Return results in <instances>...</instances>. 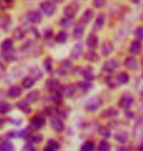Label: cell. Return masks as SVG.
<instances>
[{
	"label": "cell",
	"instance_id": "d6986e66",
	"mask_svg": "<svg viewBox=\"0 0 143 151\" xmlns=\"http://www.w3.org/2000/svg\"><path fill=\"white\" fill-rule=\"evenodd\" d=\"M21 94V89L19 86H12L10 89L8 90V97L11 99H16L18 97H20Z\"/></svg>",
	"mask_w": 143,
	"mask_h": 151
},
{
	"label": "cell",
	"instance_id": "cb8c5ba5",
	"mask_svg": "<svg viewBox=\"0 0 143 151\" xmlns=\"http://www.w3.org/2000/svg\"><path fill=\"white\" fill-rule=\"evenodd\" d=\"M82 75H83V77L85 78L86 81H93V80L94 79V71H93V68L92 67H86V68L82 71Z\"/></svg>",
	"mask_w": 143,
	"mask_h": 151
},
{
	"label": "cell",
	"instance_id": "ffe728a7",
	"mask_svg": "<svg viewBox=\"0 0 143 151\" xmlns=\"http://www.w3.org/2000/svg\"><path fill=\"white\" fill-rule=\"evenodd\" d=\"M104 24H105V16L103 14H99L97 17V19H95L94 28L95 30H100L103 27Z\"/></svg>",
	"mask_w": 143,
	"mask_h": 151
},
{
	"label": "cell",
	"instance_id": "9f6ffc18",
	"mask_svg": "<svg viewBox=\"0 0 143 151\" xmlns=\"http://www.w3.org/2000/svg\"><path fill=\"white\" fill-rule=\"evenodd\" d=\"M44 151H56L55 148H53L52 146H50V145H47V147L45 149H44Z\"/></svg>",
	"mask_w": 143,
	"mask_h": 151
},
{
	"label": "cell",
	"instance_id": "c3c4849f",
	"mask_svg": "<svg viewBox=\"0 0 143 151\" xmlns=\"http://www.w3.org/2000/svg\"><path fill=\"white\" fill-rule=\"evenodd\" d=\"M29 132H30V130L28 129V128H26V129H24L23 131L20 132V137H25V139H27V137L31 134Z\"/></svg>",
	"mask_w": 143,
	"mask_h": 151
},
{
	"label": "cell",
	"instance_id": "277c9868",
	"mask_svg": "<svg viewBox=\"0 0 143 151\" xmlns=\"http://www.w3.org/2000/svg\"><path fill=\"white\" fill-rule=\"evenodd\" d=\"M41 10L43 11V13L47 16H52L55 14L56 12V5L55 3L52 1H49V0H46V1H43L40 5Z\"/></svg>",
	"mask_w": 143,
	"mask_h": 151
},
{
	"label": "cell",
	"instance_id": "6125c7cd",
	"mask_svg": "<svg viewBox=\"0 0 143 151\" xmlns=\"http://www.w3.org/2000/svg\"><path fill=\"white\" fill-rule=\"evenodd\" d=\"M142 108H143V104H142Z\"/></svg>",
	"mask_w": 143,
	"mask_h": 151
},
{
	"label": "cell",
	"instance_id": "9c48e42d",
	"mask_svg": "<svg viewBox=\"0 0 143 151\" xmlns=\"http://www.w3.org/2000/svg\"><path fill=\"white\" fill-rule=\"evenodd\" d=\"M46 87H47V89L49 90V92L54 93V92L58 91V90L60 89V83H59V81L58 79L50 78V79L47 80Z\"/></svg>",
	"mask_w": 143,
	"mask_h": 151
},
{
	"label": "cell",
	"instance_id": "bcb514c9",
	"mask_svg": "<svg viewBox=\"0 0 143 151\" xmlns=\"http://www.w3.org/2000/svg\"><path fill=\"white\" fill-rule=\"evenodd\" d=\"M134 35L139 40H143V27H138L134 30Z\"/></svg>",
	"mask_w": 143,
	"mask_h": 151
},
{
	"label": "cell",
	"instance_id": "74e56055",
	"mask_svg": "<svg viewBox=\"0 0 143 151\" xmlns=\"http://www.w3.org/2000/svg\"><path fill=\"white\" fill-rule=\"evenodd\" d=\"M94 143L93 141H86L81 146V151H94Z\"/></svg>",
	"mask_w": 143,
	"mask_h": 151
},
{
	"label": "cell",
	"instance_id": "7dc6e473",
	"mask_svg": "<svg viewBox=\"0 0 143 151\" xmlns=\"http://www.w3.org/2000/svg\"><path fill=\"white\" fill-rule=\"evenodd\" d=\"M21 151H36V149L31 143H26V144H24V145Z\"/></svg>",
	"mask_w": 143,
	"mask_h": 151
},
{
	"label": "cell",
	"instance_id": "e575fe53",
	"mask_svg": "<svg viewBox=\"0 0 143 151\" xmlns=\"http://www.w3.org/2000/svg\"><path fill=\"white\" fill-rule=\"evenodd\" d=\"M98 133L101 137H103L104 139H108V137H111V131L108 127L106 126H101L98 129Z\"/></svg>",
	"mask_w": 143,
	"mask_h": 151
},
{
	"label": "cell",
	"instance_id": "8992f818",
	"mask_svg": "<svg viewBox=\"0 0 143 151\" xmlns=\"http://www.w3.org/2000/svg\"><path fill=\"white\" fill-rule=\"evenodd\" d=\"M76 91H77V87H76L75 84H68V85L61 87V93H62L63 97H66V98L73 97Z\"/></svg>",
	"mask_w": 143,
	"mask_h": 151
},
{
	"label": "cell",
	"instance_id": "1f68e13d",
	"mask_svg": "<svg viewBox=\"0 0 143 151\" xmlns=\"http://www.w3.org/2000/svg\"><path fill=\"white\" fill-rule=\"evenodd\" d=\"M67 38H68V35L65 31H59L56 36V41L59 44H63L66 42Z\"/></svg>",
	"mask_w": 143,
	"mask_h": 151
},
{
	"label": "cell",
	"instance_id": "ab89813d",
	"mask_svg": "<svg viewBox=\"0 0 143 151\" xmlns=\"http://www.w3.org/2000/svg\"><path fill=\"white\" fill-rule=\"evenodd\" d=\"M43 65H44V67H45V69L48 72H51L53 70V60L51 59L50 57H48L44 60Z\"/></svg>",
	"mask_w": 143,
	"mask_h": 151
},
{
	"label": "cell",
	"instance_id": "f35d334b",
	"mask_svg": "<svg viewBox=\"0 0 143 151\" xmlns=\"http://www.w3.org/2000/svg\"><path fill=\"white\" fill-rule=\"evenodd\" d=\"M14 145L9 141H3V143L0 145V151H14Z\"/></svg>",
	"mask_w": 143,
	"mask_h": 151
},
{
	"label": "cell",
	"instance_id": "52a82bcc",
	"mask_svg": "<svg viewBox=\"0 0 143 151\" xmlns=\"http://www.w3.org/2000/svg\"><path fill=\"white\" fill-rule=\"evenodd\" d=\"M85 32V24L82 21H80L79 22H77L76 27L73 29V37L75 39H81L83 37Z\"/></svg>",
	"mask_w": 143,
	"mask_h": 151
},
{
	"label": "cell",
	"instance_id": "db71d44e",
	"mask_svg": "<svg viewBox=\"0 0 143 151\" xmlns=\"http://www.w3.org/2000/svg\"><path fill=\"white\" fill-rule=\"evenodd\" d=\"M117 151H131V150H129V147H127V146H120L117 148Z\"/></svg>",
	"mask_w": 143,
	"mask_h": 151
},
{
	"label": "cell",
	"instance_id": "60d3db41",
	"mask_svg": "<svg viewBox=\"0 0 143 151\" xmlns=\"http://www.w3.org/2000/svg\"><path fill=\"white\" fill-rule=\"evenodd\" d=\"M14 3V0H0V9L7 10Z\"/></svg>",
	"mask_w": 143,
	"mask_h": 151
},
{
	"label": "cell",
	"instance_id": "680465c9",
	"mask_svg": "<svg viewBox=\"0 0 143 151\" xmlns=\"http://www.w3.org/2000/svg\"><path fill=\"white\" fill-rule=\"evenodd\" d=\"M140 95H141V97L143 98V88H142V90L140 91Z\"/></svg>",
	"mask_w": 143,
	"mask_h": 151
},
{
	"label": "cell",
	"instance_id": "484cf974",
	"mask_svg": "<svg viewBox=\"0 0 143 151\" xmlns=\"http://www.w3.org/2000/svg\"><path fill=\"white\" fill-rule=\"evenodd\" d=\"M94 13L92 9H87L82 15V18H81V21L84 22V24H87V22H90L92 21V19L94 18Z\"/></svg>",
	"mask_w": 143,
	"mask_h": 151
},
{
	"label": "cell",
	"instance_id": "5bb4252c",
	"mask_svg": "<svg viewBox=\"0 0 143 151\" xmlns=\"http://www.w3.org/2000/svg\"><path fill=\"white\" fill-rule=\"evenodd\" d=\"M113 51H114V46L110 41H105V42L102 44V46H101V54L105 57L109 56Z\"/></svg>",
	"mask_w": 143,
	"mask_h": 151
},
{
	"label": "cell",
	"instance_id": "d6a6232c",
	"mask_svg": "<svg viewBox=\"0 0 143 151\" xmlns=\"http://www.w3.org/2000/svg\"><path fill=\"white\" fill-rule=\"evenodd\" d=\"M29 76H31L36 81V80H39V79L42 78L43 73L39 68H38V67H34V68H32L30 70V75Z\"/></svg>",
	"mask_w": 143,
	"mask_h": 151
},
{
	"label": "cell",
	"instance_id": "94428289",
	"mask_svg": "<svg viewBox=\"0 0 143 151\" xmlns=\"http://www.w3.org/2000/svg\"><path fill=\"white\" fill-rule=\"evenodd\" d=\"M140 148H141V150H143V142L141 143V145H140Z\"/></svg>",
	"mask_w": 143,
	"mask_h": 151
},
{
	"label": "cell",
	"instance_id": "4dcf8cb0",
	"mask_svg": "<svg viewBox=\"0 0 143 151\" xmlns=\"http://www.w3.org/2000/svg\"><path fill=\"white\" fill-rule=\"evenodd\" d=\"M13 48V40L8 38V39H5L1 44V49L2 52H8V51H12Z\"/></svg>",
	"mask_w": 143,
	"mask_h": 151
},
{
	"label": "cell",
	"instance_id": "f5cc1de1",
	"mask_svg": "<svg viewBox=\"0 0 143 151\" xmlns=\"http://www.w3.org/2000/svg\"><path fill=\"white\" fill-rule=\"evenodd\" d=\"M125 115L128 118H132L133 117V113H132V111H131L129 109H126V111H125Z\"/></svg>",
	"mask_w": 143,
	"mask_h": 151
},
{
	"label": "cell",
	"instance_id": "603a6c76",
	"mask_svg": "<svg viewBox=\"0 0 143 151\" xmlns=\"http://www.w3.org/2000/svg\"><path fill=\"white\" fill-rule=\"evenodd\" d=\"M18 108L24 112V113L27 114L30 112V106H29V101L27 99H23V101H19L17 104Z\"/></svg>",
	"mask_w": 143,
	"mask_h": 151
},
{
	"label": "cell",
	"instance_id": "6da1fadb",
	"mask_svg": "<svg viewBox=\"0 0 143 151\" xmlns=\"http://www.w3.org/2000/svg\"><path fill=\"white\" fill-rule=\"evenodd\" d=\"M103 105V99L99 97L91 98L86 104V109L90 112L97 111L98 108H100Z\"/></svg>",
	"mask_w": 143,
	"mask_h": 151
},
{
	"label": "cell",
	"instance_id": "e0dca14e",
	"mask_svg": "<svg viewBox=\"0 0 143 151\" xmlns=\"http://www.w3.org/2000/svg\"><path fill=\"white\" fill-rule=\"evenodd\" d=\"M82 53H83V46H82V44L78 43V44H76L75 46L73 47V49L71 50L70 57L72 58V59L76 60L81 56Z\"/></svg>",
	"mask_w": 143,
	"mask_h": 151
},
{
	"label": "cell",
	"instance_id": "5b68a950",
	"mask_svg": "<svg viewBox=\"0 0 143 151\" xmlns=\"http://www.w3.org/2000/svg\"><path fill=\"white\" fill-rule=\"evenodd\" d=\"M133 101H134V99H133L132 96L129 94H126L121 97L119 101V106L122 109H125V110L126 109H129L133 104Z\"/></svg>",
	"mask_w": 143,
	"mask_h": 151
},
{
	"label": "cell",
	"instance_id": "11a10c76",
	"mask_svg": "<svg viewBox=\"0 0 143 151\" xmlns=\"http://www.w3.org/2000/svg\"><path fill=\"white\" fill-rule=\"evenodd\" d=\"M4 70H5L4 65H3L1 63H0V78H1L2 75H3V73H4Z\"/></svg>",
	"mask_w": 143,
	"mask_h": 151
},
{
	"label": "cell",
	"instance_id": "30bf717a",
	"mask_svg": "<svg viewBox=\"0 0 143 151\" xmlns=\"http://www.w3.org/2000/svg\"><path fill=\"white\" fill-rule=\"evenodd\" d=\"M27 19L28 21L32 24H39V22L42 21V15L40 14V12L35 11V10H32V11H29L27 13Z\"/></svg>",
	"mask_w": 143,
	"mask_h": 151
},
{
	"label": "cell",
	"instance_id": "7402d4cb",
	"mask_svg": "<svg viewBox=\"0 0 143 151\" xmlns=\"http://www.w3.org/2000/svg\"><path fill=\"white\" fill-rule=\"evenodd\" d=\"M71 67H72V65H71V63L69 62L68 60H63V62L61 63V65H60L59 69V74L65 75L66 73H67V72L69 71V70L71 69Z\"/></svg>",
	"mask_w": 143,
	"mask_h": 151
},
{
	"label": "cell",
	"instance_id": "44dd1931",
	"mask_svg": "<svg viewBox=\"0 0 143 151\" xmlns=\"http://www.w3.org/2000/svg\"><path fill=\"white\" fill-rule=\"evenodd\" d=\"M141 48H142V45L140 41L133 40L131 44V46H129V51H131V53L133 55H137L141 52Z\"/></svg>",
	"mask_w": 143,
	"mask_h": 151
},
{
	"label": "cell",
	"instance_id": "83f0119b",
	"mask_svg": "<svg viewBox=\"0 0 143 151\" xmlns=\"http://www.w3.org/2000/svg\"><path fill=\"white\" fill-rule=\"evenodd\" d=\"M24 36H25V31L23 27L16 28L14 30V32H13V38H14L15 40H21V39H24Z\"/></svg>",
	"mask_w": 143,
	"mask_h": 151
},
{
	"label": "cell",
	"instance_id": "ba28073f",
	"mask_svg": "<svg viewBox=\"0 0 143 151\" xmlns=\"http://www.w3.org/2000/svg\"><path fill=\"white\" fill-rule=\"evenodd\" d=\"M11 24V16L4 13V14L0 15V28L5 31L9 29V27Z\"/></svg>",
	"mask_w": 143,
	"mask_h": 151
},
{
	"label": "cell",
	"instance_id": "836d02e7",
	"mask_svg": "<svg viewBox=\"0 0 143 151\" xmlns=\"http://www.w3.org/2000/svg\"><path fill=\"white\" fill-rule=\"evenodd\" d=\"M12 109L11 104L9 102L1 101L0 102V114H6L8 112H10Z\"/></svg>",
	"mask_w": 143,
	"mask_h": 151
},
{
	"label": "cell",
	"instance_id": "f6af8a7d",
	"mask_svg": "<svg viewBox=\"0 0 143 151\" xmlns=\"http://www.w3.org/2000/svg\"><path fill=\"white\" fill-rule=\"evenodd\" d=\"M93 4L95 8H102L106 5V0H93Z\"/></svg>",
	"mask_w": 143,
	"mask_h": 151
},
{
	"label": "cell",
	"instance_id": "8fae6325",
	"mask_svg": "<svg viewBox=\"0 0 143 151\" xmlns=\"http://www.w3.org/2000/svg\"><path fill=\"white\" fill-rule=\"evenodd\" d=\"M98 42H99V40H98V37L95 34H90L88 36L87 40H86L87 46L90 48L91 50L97 49L98 46Z\"/></svg>",
	"mask_w": 143,
	"mask_h": 151
},
{
	"label": "cell",
	"instance_id": "91938a15",
	"mask_svg": "<svg viewBox=\"0 0 143 151\" xmlns=\"http://www.w3.org/2000/svg\"><path fill=\"white\" fill-rule=\"evenodd\" d=\"M2 143H3V140H2V139H1V137H0V145H1Z\"/></svg>",
	"mask_w": 143,
	"mask_h": 151
},
{
	"label": "cell",
	"instance_id": "d4e9b609",
	"mask_svg": "<svg viewBox=\"0 0 143 151\" xmlns=\"http://www.w3.org/2000/svg\"><path fill=\"white\" fill-rule=\"evenodd\" d=\"M85 60L91 63H95L99 60V57H98V55L95 53L94 51L91 50V51H88V52L85 54Z\"/></svg>",
	"mask_w": 143,
	"mask_h": 151
},
{
	"label": "cell",
	"instance_id": "8d00e7d4",
	"mask_svg": "<svg viewBox=\"0 0 143 151\" xmlns=\"http://www.w3.org/2000/svg\"><path fill=\"white\" fill-rule=\"evenodd\" d=\"M111 145L107 140L103 139L101 140L98 144V151H110Z\"/></svg>",
	"mask_w": 143,
	"mask_h": 151
},
{
	"label": "cell",
	"instance_id": "9a60e30c",
	"mask_svg": "<svg viewBox=\"0 0 143 151\" xmlns=\"http://www.w3.org/2000/svg\"><path fill=\"white\" fill-rule=\"evenodd\" d=\"M124 65L129 70H134L137 67V60L134 57H128L124 62Z\"/></svg>",
	"mask_w": 143,
	"mask_h": 151
},
{
	"label": "cell",
	"instance_id": "681fc988",
	"mask_svg": "<svg viewBox=\"0 0 143 151\" xmlns=\"http://www.w3.org/2000/svg\"><path fill=\"white\" fill-rule=\"evenodd\" d=\"M48 145H50V146H52L53 148H55L56 150H58L59 148V144L56 142V141L55 139H50L49 140V142H48Z\"/></svg>",
	"mask_w": 143,
	"mask_h": 151
},
{
	"label": "cell",
	"instance_id": "2e32d148",
	"mask_svg": "<svg viewBox=\"0 0 143 151\" xmlns=\"http://www.w3.org/2000/svg\"><path fill=\"white\" fill-rule=\"evenodd\" d=\"M114 137H115V139L118 141V142L122 143V144L127 143L129 140V134L124 131L117 132V133L115 134V136H114Z\"/></svg>",
	"mask_w": 143,
	"mask_h": 151
},
{
	"label": "cell",
	"instance_id": "f546056e",
	"mask_svg": "<svg viewBox=\"0 0 143 151\" xmlns=\"http://www.w3.org/2000/svg\"><path fill=\"white\" fill-rule=\"evenodd\" d=\"M35 83V80H34L31 76H26L25 78L23 79L21 81V86L24 87V89H30L31 87L34 85Z\"/></svg>",
	"mask_w": 143,
	"mask_h": 151
},
{
	"label": "cell",
	"instance_id": "ac0fdd59",
	"mask_svg": "<svg viewBox=\"0 0 143 151\" xmlns=\"http://www.w3.org/2000/svg\"><path fill=\"white\" fill-rule=\"evenodd\" d=\"M115 80L118 85L127 84V83H129V75L127 72H121L116 76Z\"/></svg>",
	"mask_w": 143,
	"mask_h": 151
},
{
	"label": "cell",
	"instance_id": "7a4b0ae2",
	"mask_svg": "<svg viewBox=\"0 0 143 151\" xmlns=\"http://www.w3.org/2000/svg\"><path fill=\"white\" fill-rule=\"evenodd\" d=\"M120 65V62L118 59L116 58H113V59H110L106 60L105 63H103L102 65V71L103 72H106V73H112L114 72L115 70L118 68Z\"/></svg>",
	"mask_w": 143,
	"mask_h": 151
},
{
	"label": "cell",
	"instance_id": "ee69618b",
	"mask_svg": "<svg viewBox=\"0 0 143 151\" xmlns=\"http://www.w3.org/2000/svg\"><path fill=\"white\" fill-rule=\"evenodd\" d=\"M3 57L4 59L7 60V62H12V60H15V56L14 54L12 53V51H8V52H3Z\"/></svg>",
	"mask_w": 143,
	"mask_h": 151
},
{
	"label": "cell",
	"instance_id": "f1b7e54d",
	"mask_svg": "<svg viewBox=\"0 0 143 151\" xmlns=\"http://www.w3.org/2000/svg\"><path fill=\"white\" fill-rule=\"evenodd\" d=\"M63 15H64L65 18L68 19H72L75 18L76 16V11L75 9L72 7V6H66V7L63 9Z\"/></svg>",
	"mask_w": 143,
	"mask_h": 151
},
{
	"label": "cell",
	"instance_id": "3957f363",
	"mask_svg": "<svg viewBox=\"0 0 143 151\" xmlns=\"http://www.w3.org/2000/svg\"><path fill=\"white\" fill-rule=\"evenodd\" d=\"M45 117L41 114L34 115L30 121V128L33 130H39L40 128H42L45 125Z\"/></svg>",
	"mask_w": 143,
	"mask_h": 151
},
{
	"label": "cell",
	"instance_id": "7c38bea8",
	"mask_svg": "<svg viewBox=\"0 0 143 151\" xmlns=\"http://www.w3.org/2000/svg\"><path fill=\"white\" fill-rule=\"evenodd\" d=\"M51 125H52V128L56 132H62L64 130V124H63V122L60 120V119L56 118V117H53L52 118V122H51Z\"/></svg>",
	"mask_w": 143,
	"mask_h": 151
},
{
	"label": "cell",
	"instance_id": "816d5d0a",
	"mask_svg": "<svg viewBox=\"0 0 143 151\" xmlns=\"http://www.w3.org/2000/svg\"><path fill=\"white\" fill-rule=\"evenodd\" d=\"M53 30L52 29H47L45 31V38L46 39H50V38L53 37Z\"/></svg>",
	"mask_w": 143,
	"mask_h": 151
},
{
	"label": "cell",
	"instance_id": "b9f144b4",
	"mask_svg": "<svg viewBox=\"0 0 143 151\" xmlns=\"http://www.w3.org/2000/svg\"><path fill=\"white\" fill-rule=\"evenodd\" d=\"M79 88L81 90H83L84 92H89L90 90L93 89V84L89 81H85V82H81L79 84Z\"/></svg>",
	"mask_w": 143,
	"mask_h": 151
},
{
	"label": "cell",
	"instance_id": "6f0895ef",
	"mask_svg": "<svg viewBox=\"0 0 143 151\" xmlns=\"http://www.w3.org/2000/svg\"><path fill=\"white\" fill-rule=\"evenodd\" d=\"M131 1H132V3H134V4H137V3L140 2V0H131Z\"/></svg>",
	"mask_w": 143,
	"mask_h": 151
},
{
	"label": "cell",
	"instance_id": "4fadbf2b",
	"mask_svg": "<svg viewBox=\"0 0 143 151\" xmlns=\"http://www.w3.org/2000/svg\"><path fill=\"white\" fill-rule=\"evenodd\" d=\"M118 114H119V111L117 110V109H115L114 107H108L101 112L100 117L101 118H113V117H116Z\"/></svg>",
	"mask_w": 143,
	"mask_h": 151
},
{
	"label": "cell",
	"instance_id": "4316f807",
	"mask_svg": "<svg viewBox=\"0 0 143 151\" xmlns=\"http://www.w3.org/2000/svg\"><path fill=\"white\" fill-rule=\"evenodd\" d=\"M40 91L34 90V91H31L26 95V99L29 102H35L40 99Z\"/></svg>",
	"mask_w": 143,
	"mask_h": 151
},
{
	"label": "cell",
	"instance_id": "d590c367",
	"mask_svg": "<svg viewBox=\"0 0 143 151\" xmlns=\"http://www.w3.org/2000/svg\"><path fill=\"white\" fill-rule=\"evenodd\" d=\"M27 139L29 140V142H32V143H40V142H42L43 137L41 136V134H30V136L27 137Z\"/></svg>",
	"mask_w": 143,
	"mask_h": 151
},
{
	"label": "cell",
	"instance_id": "f907efd6",
	"mask_svg": "<svg viewBox=\"0 0 143 151\" xmlns=\"http://www.w3.org/2000/svg\"><path fill=\"white\" fill-rule=\"evenodd\" d=\"M7 137H10V139H13V137H20V133L17 131H10L7 133Z\"/></svg>",
	"mask_w": 143,
	"mask_h": 151
},
{
	"label": "cell",
	"instance_id": "7bdbcfd3",
	"mask_svg": "<svg viewBox=\"0 0 143 151\" xmlns=\"http://www.w3.org/2000/svg\"><path fill=\"white\" fill-rule=\"evenodd\" d=\"M72 24V20L71 19H68V18H63L61 21H60V27H63V28H68L70 27Z\"/></svg>",
	"mask_w": 143,
	"mask_h": 151
}]
</instances>
